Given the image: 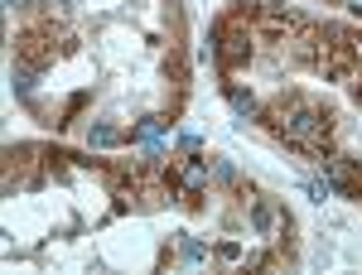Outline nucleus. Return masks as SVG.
I'll list each match as a JSON object with an SVG mask.
<instances>
[{
  "mask_svg": "<svg viewBox=\"0 0 362 275\" xmlns=\"http://www.w3.org/2000/svg\"><path fill=\"white\" fill-rule=\"evenodd\" d=\"M256 121L280 140V145H290V150H300L309 160H329L334 155V126H338V111L329 102H319L314 92L305 87H285L276 92L271 102H261L256 111Z\"/></svg>",
  "mask_w": 362,
  "mask_h": 275,
  "instance_id": "f257e3e1",
  "label": "nucleus"
},
{
  "mask_svg": "<svg viewBox=\"0 0 362 275\" xmlns=\"http://www.w3.org/2000/svg\"><path fill=\"white\" fill-rule=\"evenodd\" d=\"M208 54L218 63L223 78H237L247 73L251 58H256V34H251V0H237L232 10H223L213 20V34H208Z\"/></svg>",
  "mask_w": 362,
  "mask_h": 275,
  "instance_id": "f03ea898",
  "label": "nucleus"
},
{
  "mask_svg": "<svg viewBox=\"0 0 362 275\" xmlns=\"http://www.w3.org/2000/svg\"><path fill=\"white\" fill-rule=\"evenodd\" d=\"M15 63H25V68H39V73H49L63 54H73L78 49V34L73 29H54V20H44V25H25L15 34Z\"/></svg>",
  "mask_w": 362,
  "mask_h": 275,
  "instance_id": "7ed1b4c3",
  "label": "nucleus"
},
{
  "mask_svg": "<svg viewBox=\"0 0 362 275\" xmlns=\"http://www.w3.org/2000/svg\"><path fill=\"white\" fill-rule=\"evenodd\" d=\"M300 25H305V15H300V10L276 5V0H251V34H256V44L285 49V44L300 34Z\"/></svg>",
  "mask_w": 362,
  "mask_h": 275,
  "instance_id": "20e7f679",
  "label": "nucleus"
},
{
  "mask_svg": "<svg viewBox=\"0 0 362 275\" xmlns=\"http://www.w3.org/2000/svg\"><path fill=\"white\" fill-rule=\"evenodd\" d=\"M353 34L358 29L348 25H324V39H329V49H324V63H319V78L324 83H348L353 87V78H358V54H353Z\"/></svg>",
  "mask_w": 362,
  "mask_h": 275,
  "instance_id": "39448f33",
  "label": "nucleus"
},
{
  "mask_svg": "<svg viewBox=\"0 0 362 275\" xmlns=\"http://www.w3.org/2000/svg\"><path fill=\"white\" fill-rule=\"evenodd\" d=\"M49 174L44 145H5V189H39Z\"/></svg>",
  "mask_w": 362,
  "mask_h": 275,
  "instance_id": "423d86ee",
  "label": "nucleus"
},
{
  "mask_svg": "<svg viewBox=\"0 0 362 275\" xmlns=\"http://www.w3.org/2000/svg\"><path fill=\"white\" fill-rule=\"evenodd\" d=\"M324 179H329V189L338 198L362 203V160H353V155H329L324 160Z\"/></svg>",
  "mask_w": 362,
  "mask_h": 275,
  "instance_id": "0eeeda50",
  "label": "nucleus"
},
{
  "mask_svg": "<svg viewBox=\"0 0 362 275\" xmlns=\"http://www.w3.org/2000/svg\"><path fill=\"white\" fill-rule=\"evenodd\" d=\"M223 97L232 102V111H237V116H256V111H261L256 92H251V87H242L237 78H223Z\"/></svg>",
  "mask_w": 362,
  "mask_h": 275,
  "instance_id": "6e6552de",
  "label": "nucleus"
},
{
  "mask_svg": "<svg viewBox=\"0 0 362 275\" xmlns=\"http://www.w3.org/2000/svg\"><path fill=\"white\" fill-rule=\"evenodd\" d=\"M87 145H92V150H112V145H126V131H121L116 121H97V126L87 131Z\"/></svg>",
  "mask_w": 362,
  "mask_h": 275,
  "instance_id": "1a4fd4ad",
  "label": "nucleus"
},
{
  "mask_svg": "<svg viewBox=\"0 0 362 275\" xmlns=\"http://www.w3.org/2000/svg\"><path fill=\"white\" fill-rule=\"evenodd\" d=\"M34 78H39V68H25V63H15V73H10V87H15L20 97H29V87H34Z\"/></svg>",
  "mask_w": 362,
  "mask_h": 275,
  "instance_id": "9d476101",
  "label": "nucleus"
},
{
  "mask_svg": "<svg viewBox=\"0 0 362 275\" xmlns=\"http://www.w3.org/2000/svg\"><path fill=\"white\" fill-rule=\"evenodd\" d=\"M184 256H189V261H208V247H203V242H194V237H189V242H184Z\"/></svg>",
  "mask_w": 362,
  "mask_h": 275,
  "instance_id": "9b49d317",
  "label": "nucleus"
},
{
  "mask_svg": "<svg viewBox=\"0 0 362 275\" xmlns=\"http://www.w3.org/2000/svg\"><path fill=\"white\" fill-rule=\"evenodd\" d=\"M218 256H223V261H237V256H242V247H237V242H223V247H218Z\"/></svg>",
  "mask_w": 362,
  "mask_h": 275,
  "instance_id": "f8f14e48",
  "label": "nucleus"
},
{
  "mask_svg": "<svg viewBox=\"0 0 362 275\" xmlns=\"http://www.w3.org/2000/svg\"><path fill=\"white\" fill-rule=\"evenodd\" d=\"M353 54H358V68H362V34H353Z\"/></svg>",
  "mask_w": 362,
  "mask_h": 275,
  "instance_id": "ddd939ff",
  "label": "nucleus"
},
{
  "mask_svg": "<svg viewBox=\"0 0 362 275\" xmlns=\"http://www.w3.org/2000/svg\"><path fill=\"white\" fill-rule=\"evenodd\" d=\"M353 97H358V102H362V73H358V78H353Z\"/></svg>",
  "mask_w": 362,
  "mask_h": 275,
  "instance_id": "4468645a",
  "label": "nucleus"
}]
</instances>
